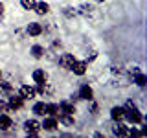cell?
<instances>
[{"label": "cell", "mask_w": 147, "mask_h": 138, "mask_svg": "<svg viewBox=\"0 0 147 138\" xmlns=\"http://www.w3.org/2000/svg\"><path fill=\"white\" fill-rule=\"evenodd\" d=\"M125 118H127L131 123H140V122H142V114H140V110H138L136 107L127 109V110H125Z\"/></svg>", "instance_id": "obj_1"}, {"label": "cell", "mask_w": 147, "mask_h": 138, "mask_svg": "<svg viewBox=\"0 0 147 138\" xmlns=\"http://www.w3.org/2000/svg\"><path fill=\"white\" fill-rule=\"evenodd\" d=\"M24 127H26V133L30 136H37V131L40 129V123L37 122V120H28L24 123Z\"/></svg>", "instance_id": "obj_2"}, {"label": "cell", "mask_w": 147, "mask_h": 138, "mask_svg": "<svg viewBox=\"0 0 147 138\" xmlns=\"http://www.w3.org/2000/svg\"><path fill=\"white\" fill-rule=\"evenodd\" d=\"M59 63H61V66H63V68H68V70H70L72 64L76 63V59H74V55H72V53H64V55H61Z\"/></svg>", "instance_id": "obj_3"}, {"label": "cell", "mask_w": 147, "mask_h": 138, "mask_svg": "<svg viewBox=\"0 0 147 138\" xmlns=\"http://www.w3.org/2000/svg\"><path fill=\"white\" fill-rule=\"evenodd\" d=\"M35 89L33 87H28V85H24V87H20V98H26V99H31V98H35Z\"/></svg>", "instance_id": "obj_4"}, {"label": "cell", "mask_w": 147, "mask_h": 138, "mask_svg": "<svg viewBox=\"0 0 147 138\" xmlns=\"http://www.w3.org/2000/svg\"><path fill=\"white\" fill-rule=\"evenodd\" d=\"M70 70H74V74H77V76H83V74L86 72V63L85 61H76L72 64Z\"/></svg>", "instance_id": "obj_5"}, {"label": "cell", "mask_w": 147, "mask_h": 138, "mask_svg": "<svg viewBox=\"0 0 147 138\" xmlns=\"http://www.w3.org/2000/svg\"><path fill=\"white\" fill-rule=\"evenodd\" d=\"M110 116H112V120H116V122H121V120L125 118V109L123 107H114L110 110Z\"/></svg>", "instance_id": "obj_6"}, {"label": "cell", "mask_w": 147, "mask_h": 138, "mask_svg": "<svg viewBox=\"0 0 147 138\" xmlns=\"http://www.w3.org/2000/svg\"><path fill=\"white\" fill-rule=\"evenodd\" d=\"M76 112V109H74L72 103H68V101H63L61 105H59V114H74Z\"/></svg>", "instance_id": "obj_7"}, {"label": "cell", "mask_w": 147, "mask_h": 138, "mask_svg": "<svg viewBox=\"0 0 147 138\" xmlns=\"http://www.w3.org/2000/svg\"><path fill=\"white\" fill-rule=\"evenodd\" d=\"M28 33H30V35H33V37L40 35V33H42V26H40L39 22H31V24L28 26Z\"/></svg>", "instance_id": "obj_8"}, {"label": "cell", "mask_w": 147, "mask_h": 138, "mask_svg": "<svg viewBox=\"0 0 147 138\" xmlns=\"http://www.w3.org/2000/svg\"><path fill=\"white\" fill-rule=\"evenodd\" d=\"M40 127H44L46 131H55L57 129V120H55V116L44 120V123H40Z\"/></svg>", "instance_id": "obj_9"}, {"label": "cell", "mask_w": 147, "mask_h": 138, "mask_svg": "<svg viewBox=\"0 0 147 138\" xmlns=\"http://www.w3.org/2000/svg\"><path fill=\"white\" fill-rule=\"evenodd\" d=\"M11 118L7 116V114H0V131H7L9 127H11Z\"/></svg>", "instance_id": "obj_10"}, {"label": "cell", "mask_w": 147, "mask_h": 138, "mask_svg": "<svg viewBox=\"0 0 147 138\" xmlns=\"http://www.w3.org/2000/svg\"><path fill=\"white\" fill-rule=\"evenodd\" d=\"M79 98H83V99H92V89H90L88 85H83V87H81Z\"/></svg>", "instance_id": "obj_11"}, {"label": "cell", "mask_w": 147, "mask_h": 138, "mask_svg": "<svg viewBox=\"0 0 147 138\" xmlns=\"http://www.w3.org/2000/svg\"><path fill=\"white\" fill-rule=\"evenodd\" d=\"M35 11L39 13V15H46V13H48V9H50V6L46 2H39V4H35Z\"/></svg>", "instance_id": "obj_12"}, {"label": "cell", "mask_w": 147, "mask_h": 138, "mask_svg": "<svg viewBox=\"0 0 147 138\" xmlns=\"http://www.w3.org/2000/svg\"><path fill=\"white\" fill-rule=\"evenodd\" d=\"M46 114H50V116H59V105L57 103L46 105Z\"/></svg>", "instance_id": "obj_13"}, {"label": "cell", "mask_w": 147, "mask_h": 138, "mask_svg": "<svg viewBox=\"0 0 147 138\" xmlns=\"http://www.w3.org/2000/svg\"><path fill=\"white\" fill-rule=\"evenodd\" d=\"M33 112L37 114V116H44L46 114V105L42 103V101H40V103H35L33 105Z\"/></svg>", "instance_id": "obj_14"}, {"label": "cell", "mask_w": 147, "mask_h": 138, "mask_svg": "<svg viewBox=\"0 0 147 138\" xmlns=\"http://www.w3.org/2000/svg\"><path fill=\"white\" fill-rule=\"evenodd\" d=\"M9 109H20L22 107V98H15V96H13V98H9Z\"/></svg>", "instance_id": "obj_15"}, {"label": "cell", "mask_w": 147, "mask_h": 138, "mask_svg": "<svg viewBox=\"0 0 147 138\" xmlns=\"http://www.w3.org/2000/svg\"><path fill=\"white\" fill-rule=\"evenodd\" d=\"M59 122L64 123V125H74V118H72V114H59Z\"/></svg>", "instance_id": "obj_16"}, {"label": "cell", "mask_w": 147, "mask_h": 138, "mask_svg": "<svg viewBox=\"0 0 147 138\" xmlns=\"http://www.w3.org/2000/svg\"><path fill=\"white\" fill-rule=\"evenodd\" d=\"M112 131H114V135H119V136H125V135H129V129H127L125 125H121V123H118V125L114 127Z\"/></svg>", "instance_id": "obj_17"}, {"label": "cell", "mask_w": 147, "mask_h": 138, "mask_svg": "<svg viewBox=\"0 0 147 138\" xmlns=\"http://www.w3.org/2000/svg\"><path fill=\"white\" fill-rule=\"evenodd\" d=\"M33 79H35V83H46V74L42 70H35L33 72Z\"/></svg>", "instance_id": "obj_18"}, {"label": "cell", "mask_w": 147, "mask_h": 138, "mask_svg": "<svg viewBox=\"0 0 147 138\" xmlns=\"http://www.w3.org/2000/svg\"><path fill=\"white\" fill-rule=\"evenodd\" d=\"M31 53H33V57L40 59V57H42V53H44V48L37 44V46H33V48H31Z\"/></svg>", "instance_id": "obj_19"}, {"label": "cell", "mask_w": 147, "mask_h": 138, "mask_svg": "<svg viewBox=\"0 0 147 138\" xmlns=\"http://www.w3.org/2000/svg\"><path fill=\"white\" fill-rule=\"evenodd\" d=\"M11 90H13L11 83H7V81H0V92H11Z\"/></svg>", "instance_id": "obj_20"}, {"label": "cell", "mask_w": 147, "mask_h": 138, "mask_svg": "<svg viewBox=\"0 0 147 138\" xmlns=\"http://www.w3.org/2000/svg\"><path fill=\"white\" fill-rule=\"evenodd\" d=\"M20 4H22L24 9H33L37 2H35V0H20Z\"/></svg>", "instance_id": "obj_21"}, {"label": "cell", "mask_w": 147, "mask_h": 138, "mask_svg": "<svg viewBox=\"0 0 147 138\" xmlns=\"http://www.w3.org/2000/svg\"><path fill=\"white\" fill-rule=\"evenodd\" d=\"M145 81H147L145 76H142V74H138V76H136V83H138L140 87H145Z\"/></svg>", "instance_id": "obj_22"}, {"label": "cell", "mask_w": 147, "mask_h": 138, "mask_svg": "<svg viewBox=\"0 0 147 138\" xmlns=\"http://www.w3.org/2000/svg\"><path fill=\"white\" fill-rule=\"evenodd\" d=\"M76 9H72V7H66V11H64V15H66V17H76Z\"/></svg>", "instance_id": "obj_23"}, {"label": "cell", "mask_w": 147, "mask_h": 138, "mask_svg": "<svg viewBox=\"0 0 147 138\" xmlns=\"http://www.w3.org/2000/svg\"><path fill=\"white\" fill-rule=\"evenodd\" d=\"M7 109H9V105L6 101H0V112H7Z\"/></svg>", "instance_id": "obj_24"}, {"label": "cell", "mask_w": 147, "mask_h": 138, "mask_svg": "<svg viewBox=\"0 0 147 138\" xmlns=\"http://www.w3.org/2000/svg\"><path fill=\"white\" fill-rule=\"evenodd\" d=\"M132 107H136V105L132 103V101H127V105H125V110H127V109H132Z\"/></svg>", "instance_id": "obj_25"}, {"label": "cell", "mask_w": 147, "mask_h": 138, "mask_svg": "<svg viewBox=\"0 0 147 138\" xmlns=\"http://www.w3.org/2000/svg\"><path fill=\"white\" fill-rule=\"evenodd\" d=\"M131 74H132V76H134V77H136V76H138V74H142V72H140V70H138V68H132V72H131Z\"/></svg>", "instance_id": "obj_26"}, {"label": "cell", "mask_w": 147, "mask_h": 138, "mask_svg": "<svg viewBox=\"0 0 147 138\" xmlns=\"http://www.w3.org/2000/svg\"><path fill=\"white\" fill-rule=\"evenodd\" d=\"M2 13H4V4L0 2V15H2Z\"/></svg>", "instance_id": "obj_27"}, {"label": "cell", "mask_w": 147, "mask_h": 138, "mask_svg": "<svg viewBox=\"0 0 147 138\" xmlns=\"http://www.w3.org/2000/svg\"><path fill=\"white\" fill-rule=\"evenodd\" d=\"M96 2H103V0H96Z\"/></svg>", "instance_id": "obj_28"}, {"label": "cell", "mask_w": 147, "mask_h": 138, "mask_svg": "<svg viewBox=\"0 0 147 138\" xmlns=\"http://www.w3.org/2000/svg\"><path fill=\"white\" fill-rule=\"evenodd\" d=\"M0 77H2V72H0Z\"/></svg>", "instance_id": "obj_29"}]
</instances>
